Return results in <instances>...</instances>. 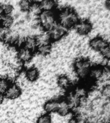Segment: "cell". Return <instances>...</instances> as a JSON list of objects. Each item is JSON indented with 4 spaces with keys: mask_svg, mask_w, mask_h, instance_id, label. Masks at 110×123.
<instances>
[{
    "mask_svg": "<svg viewBox=\"0 0 110 123\" xmlns=\"http://www.w3.org/2000/svg\"><path fill=\"white\" fill-rule=\"evenodd\" d=\"M56 15L58 25L67 30L75 27L79 21V17L77 13L70 7L62 8Z\"/></svg>",
    "mask_w": 110,
    "mask_h": 123,
    "instance_id": "obj_1",
    "label": "cell"
},
{
    "mask_svg": "<svg viewBox=\"0 0 110 123\" xmlns=\"http://www.w3.org/2000/svg\"><path fill=\"white\" fill-rule=\"evenodd\" d=\"M38 22L43 30L48 31L57 24V15L54 11H41L38 15Z\"/></svg>",
    "mask_w": 110,
    "mask_h": 123,
    "instance_id": "obj_2",
    "label": "cell"
},
{
    "mask_svg": "<svg viewBox=\"0 0 110 123\" xmlns=\"http://www.w3.org/2000/svg\"><path fill=\"white\" fill-rule=\"evenodd\" d=\"M91 67V62L86 58H78L74 62L75 74L81 80H86L88 78Z\"/></svg>",
    "mask_w": 110,
    "mask_h": 123,
    "instance_id": "obj_3",
    "label": "cell"
},
{
    "mask_svg": "<svg viewBox=\"0 0 110 123\" xmlns=\"http://www.w3.org/2000/svg\"><path fill=\"white\" fill-rule=\"evenodd\" d=\"M66 32H67V30H66L63 27L57 24L50 30L48 31V35L50 40L58 41L61 40L65 35Z\"/></svg>",
    "mask_w": 110,
    "mask_h": 123,
    "instance_id": "obj_4",
    "label": "cell"
},
{
    "mask_svg": "<svg viewBox=\"0 0 110 123\" xmlns=\"http://www.w3.org/2000/svg\"><path fill=\"white\" fill-rule=\"evenodd\" d=\"M75 30L80 35L85 36L88 35L91 31L93 25L88 20H82L79 21L75 25Z\"/></svg>",
    "mask_w": 110,
    "mask_h": 123,
    "instance_id": "obj_5",
    "label": "cell"
},
{
    "mask_svg": "<svg viewBox=\"0 0 110 123\" xmlns=\"http://www.w3.org/2000/svg\"><path fill=\"white\" fill-rule=\"evenodd\" d=\"M105 71H106V68L100 65L91 66L88 78L91 80L92 81L100 80L101 79H103Z\"/></svg>",
    "mask_w": 110,
    "mask_h": 123,
    "instance_id": "obj_6",
    "label": "cell"
},
{
    "mask_svg": "<svg viewBox=\"0 0 110 123\" xmlns=\"http://www.w3.org/2000/svg\"><path fill=\"white\" fill-rule=\"evenodd\" d=\"M108 45H110L109 42L105 38L100 36L93 38L89 42V46L91 49L96 51H100L102 49Z\"/></svg>",
    "mask_w": 110,
    "mask_h": 123,
    "instance_id": "obj_7",
    "label": "cell"
},
{
    "mask_svg": "<svg viewBox=\"0 0 110 123\" xmlns=\"http://www.w3.org/2000/svg\"><path fill=\"white\" fill-rule=\"evenodd\" d=\"M21 93L22 91L21 88L17 85L15 83H11L8 87L7 90H6L4 96L9 99H15L20 97Z\"/></svg>",
    "mask_w": 110,
    "mask_h": 123,
    "instance_id": "obj_8",
    "label": "cell"
},
{
    "mask_svg": "<svg viewBox=\"0 0 110 123\" xmlns=\"http://www.w3.org/2000/svg\"><path fill=\"white\" fill-rule=\"evenodd\" d=\"M33 52L30 50L23 47L18 50L17 54V59L22 63H27L30 61L33 58Z\"/></svg>",
    "mask_w": 110,
    "mask_h": 123,
    "instance_id": "obj_9",
    "label": "cell"
},
{
    "mask_svg": "<svg viewBox=\"0 0 110 123\" xmlns=\"http://www.w3.org/2000/svg\"><path fill=\"white\" fill-rule=\"evenodd\" d=\"M37 46H38V42L37 40V37L34 36L27 37L23 42V47L26 49L30 50L32 52L37 49Z\"/></svg>",
    "mask_w": 110,
    "mask_h": 123,
    "instance_id": "obj_10",
    "label": "cell"
},
{
    "mask_svg": "<svg viewBox=\"0 0 110 123\" xmlns=\"http://www.w3.org/2000/svg\"><path fill=\"white\" fill-rule=\"evenodd\" d=\"M71 110V108L66 99H62L59 101V105H58L57 112L60 115L66 116V115H68Z\"/></svg>",
    "mask_w": 110,
    "mask_h": 123,
    "instance_id": "obj_11",
    "label": "cell"
},
{
    "mask_svg": "<svg viewBox=\"0 0 110 123\" xmlns=\"http://www.w3.org/2000/svg\"><path fill=\"white\" fill-rule=\"evenodd\" d=\"M39 5L41 11H54L57 6V3L52 0H44L39 2Z\"/></svg>",
    "mask_w": 110,
    "mask_h": 123,
    "instance_id": "obj_12",
    "label": "cell"
},
{
    "mask_svg": "<svg viewBox=\"0 0 110 123\" xmlns=\"http://www.w3.org/2000/svg\"><path fill=\"white\" fill-rule=\"evenodd\" d=\"M39 76V72L36 67H30L25 71V77L28 81L34 82L38 79Z\"/></svg>",
    "mask_w": 110,
    "mask_h": 123,
    "instance_id": "obj_13",
    "label": "cell"
},
{
    "mask_svg": "<svg viewBox=\"0 0 110 123\" xmlns=\"http://www.w3.org/2000/svg\"><path fill=\"white\" fill-rule=\"evenodd\" d=\"M59 105V101L57 100H50L46 102L44 105V110L46 113H50L57 112Z\"/></svg>",
    "mask_w": 110,
    "mask_h": 123,
    "instance_id": "obj_14",
    "label": "cell"
},
{
    "mask_svg": "<svg viewBox=\"0 0 110 123\" xmlns=\"http://www.w3.org/2000/svg\"><path fill=\"white\" fill-rule=\"evenodd\" d=\"M80 100L81 99L79 98L76 97L72 92H71L68 94L66 101L69 105L71 110H76L80 106Z\"/></svg>",
    "mask_w": 110,
    "mask_h": 123,
    "instance_id": "obj_15",
    "label": "cell"
},
{
    "mask_svg": "<svg viewBox=\"0 0 110 123\" xmlns=\"http://www.w3.org/2000/svg\"><path fill=\"white\" fill-rule=\"evenodd\" d=\"M57 82L58 86L64 90H68L71 86V81L69 78L66 75L59 76L58 77Z\"/></svg>",
    "mask_w": 110,
    "mask_h": 123,
    "instance_id": "obj_16",
    "label": "cell"
},
{
    "mask_svg": "<svg viewBox=\"0 0 110 123\" xmlns=\"http://www.w3.org/2000/svg\"><path fill=\"white\" fill-rule=\"evenodd\" d=\"M14 23V18L11 15H3L0 18V25L7 29L12 26Z\"/></svg>",
    "mask_w": 110,
    "mask_h": 123,
    "instance_id": "obj_17",
    "label": "cell"
},
{
    "mask_svg": "<svg viewBox=\"0 0 110 123\" xmlns=\"http://www.w3.org/2000/svg\"><path fill=\"white\" fill-rule=\"evenodd\" d=\"M74 95L80 99H84V98H86L88 97V90H87L86 87L84 86H77L76 88L73 90L72 92Z\"/></svg>",
    "mask_w": 110,
    "mask_h": 123,
    "instance_id": "obj_18",
    "label": "cell"
},
{
    "mask_svg": "<svg viewBox=\"0 0 110 123\" xmlns=\"http://www.w3.org/2000/svg\"><path fill=\"white\" fill-rule=\"evenodd\" d=\"M36 50L41 55H47L52 51V46H51L50 43L38 44Z\"/></svg>",
    "mask_w": 110,
    "mask_h": 123,
    "instance_id": "obj_19",
    "label": "cell"
},
{
    "mask_svg": "<svg viewBox=\"0 0 110 123\" xmlns=\"http://www.w3.org/2000/svg\"><path fill=\"white\" fill-rule=\"evenodd\" d=\"M10 84L11 83L8 79L0 77V94L4 95Z\"/></svg>",
    "mask_w": 110,
    "mask_h": 123,
    "instance_id": "obj_20",
    "label": "cell"
},
{
    "mask_svg": "<svg viewBox=\"0 0 110 123\" xmlns=\"http://www.w3.org/2000/svg\"><path fill=\"white\" fill-rule=\"evenodd\" d=\"M33 2L28 0H23L19 3V8L23 12H28L30 10V8L32 5Z\"/></svg>",
    "mask_w": 110,
    "mask_h": 123,
    "instance_id": "obj_21",
    "label": "cell"
},
{
    "mask_svg": "<svg viewBox=\"0 0 110 123\" xmlns=\"http://www.w3.org/2000/svg\"><path fill=\"white\" fill-rule=\"evenodd\" d=\"M36 123H52L51 116L48 113L41 115L37 119Z\"/></svg>",
    "mask_w": 110,
    "mask_h": 123,
    "instance_id": "obj_22",
    "label": "cell"
},
{
    "mask_svg": "<svg viewBox=\"0 0 110 123\" xmlns=\"http://www.w3.org/2000/svg\"><path fill=\"white\" fill-rule=\"evenodd\" d=\"M1 6L4 15H11L14 10L13 6L11 4L6 3L1 5Z\"/></svg>",
    "mask_w": 110,
    "mask_h": 123,
    "instance_id": "obj_23",
    "label": "cell"
},
{
    "mask_svg": "<svg viewBox=\"0 0 110 123\" xmlns=\"http://www.w3.org/2000/svg\"><path fill=\"white\" fill-rule=\"evenodd\" d=\"M102 96L105 99H109L110 97V85H106L102 88L101 91Z\"/></svg>",
    "mask_w": 110,
    "mask_h": 123,
    "instance_id": "obj_24",
    "label": "cell"
},
{
    "mask_svg": "<svg viewBox=\"0 0 110 123\" xmlns=\"http://www.w3.org/2000/svg\"><path fill=\"white\" fill-rule=\"evenodd\" d=\"M101 54V55L105 58V59L109 60L110 58V45L106 46L105 48L100 50L99 51Z\"/></svg>",
    "mask_w": 110,
    "mask_h": 123,
    "instance_id": "obj_25",
    "label": "cell"
},
{
    "mask_svg": "<svg viewBox=\"0 0 110 123\" xmlns=\"http://www.w3.org/2000/svg\"><path fill=\"white\" fill-rule=\"evenodd\" d=\"M8 33H9L8 29L5 28L2 26L1 25H0V41L5 40Z\"/></svg>",
    "mask_w": 110,
    "mask_h": 123,
    "instance_id": "obj_26",
    "label": "cell"
},
{
    "mask_svg": "<svg viewBox=\"0 0 110 123\" xmlns=\"http://www.w3.org/2000/svg\"><path fill=\"white\" fill-rule=\"evenodd\" d=\"M68 123H79V121L76 118V117L73 116V117H71L68 121Z\"/></svg>",
    "mask_w": 110,
    "mask_h": 123,
    "instance_id": "obj_27",
    "label": "cell"
},
{
    "mask_svg": "<svg viewBox=\"0 0 110 123\" xmlns=\"http://www.w3.org/2000/svg\"><path fill=\"white\" fill-rule=\"evenodd\" d=\"M104 5H105V6H106V8H107V9L108 10L110 9V1L108 0V1H105V3H104Z\"/></svg>",
    "mask_w": 110,
    "mask_h": 123,
    "instance_id": "obj_28",
    "label": "cell"
},
{
    "mask_svg": "<svg viewBox=\"0 0 110 123\" xmlns=\"http://www.w3.org/2000/svg\"><path fill=\"white\" fill-rule=\"evenodd\" d=\"M5 100V96L3 94H0V105H1L3 103Z\"/></svg>",
    "mask_w": 110,
    "mask_h": 123,
    "instance_id": "obj_29",
    "label": "cell"
},
{
    "mask_svg": "<svg viewBox=\"0 0 110 123\" xmlns=\"http://www.w3.org/2000/svg\"><path fill=\"white\" fill-rule=\"evenodd\" d=\"M3 15V9H2V6L0 4V18L2 17Z\"/></svg>",
    "mask_w": 110,
    "mask_h": 123,
    "instance_id": "obj_30",
    "label": "cell"
}]
</instances>
